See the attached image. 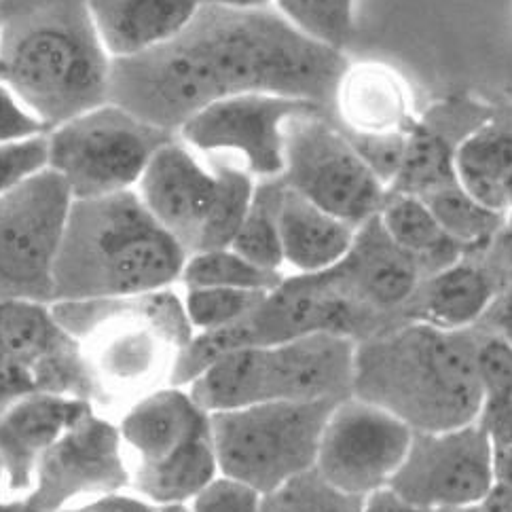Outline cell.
Here are the masks:
<instances>
[{
	"instance_id": "28",
	"label": "cell",
	"mask_w": 512,
	"mask_h": 512,
	"mask_svg": "<svg viewBox=\"0 0 512 512\" xmlns=\"http://www.w3.org/2000/svg\"><path fill=\"white\" fill-rule=\"evenodd\" d=\"M284 185L280 178H265L254 187L252 206L242 229L237 231L231 248L252 265L280 271L284 265L282 240L278 227V204Z\"/></svg>"
},
{
	"instance_id": "6",
	"label": "cell",
	"mask_w": 512,
	"mask_h": 512,
	"mask_svg": "<svg viewBox=\"0 0 512 512\" xmlns=\"http://www.w3.org/2000/svg\"><path fill=\"white\" fill-rule=\"evenodd\" d=\"M130 489L166 506H187L218 479L210 413L187 388H157L117 419Z\"/></svg>"
},
{
	"instance_id": "48",
	"label": "cell",
	"mask_w": 512,
	"mask_h": 512,
	"mask_svg": "<svg viewBox=\"0 0 512 512\" xmlns=\"http://www.w3.org/2000/svg\"><path fill=\"white\" fill-rule=\"evenodd\" d=\"M9 498V489H7V477H5V468L0 464V502Z\"/></svg>"
},
{
	"instance_id": "20",
	"label": "cell",
	"mask_w": 512,
	"mask_h": 512,
	"mask_svg": "<svg viewBox=\"0 0 512 512\" xmlns=\"http://www.w3.org/2000/svg\"><path fill=\"white\" fill-rule=\"evenodd\" d=\"M94 407L89 400L53 392H36L0 407V464L9 498L26 496L41 457Z\"/></svg>"
},
{
	"instance_id": "9",
	"label": "cell",
	"mask_w": 512,
	"mask_h": 512,
	"mask_svg": "<svg viewBox=\"0 0 512 512\" xmlns=\"http://www.w3.org/2000/svg\"><path fill=\"white\" fill-rule=\"evenodd\" d=\"M282 185L339 221L362 227L386 204L388 187L362 161L333 113H309L284 125Z\"/></svg>"
},
{
	"instance_id": "22",
	"label": "cell",
	"mask_w": 512,
	"mask_h": 512,
	"mask_svg": "<svg viewBox=\"0 0 512 512\" xmlns=\"http://www.w3.org/2000/svg\"><path fill=\"white\" fill-rule=\"evenodd\" d=\"M87 5L108 58L123 60L172 41L204 0H87Z\"/></svg>"
},
{
	"instance_id": "44",
	"label": "cell",
	"mask_w": 512,
	"mask_h": 512,
	"mask_svg": "<svg viewBox=\"0 0 512 512\" xmlns=\"http://www.w3.org/2000/svg\"><path fill=\"white\" fill-rule=\"evenodd\" d=\"M483 504V512H512V491L504 485L491 487L487 496L483 498Z\"/></svg>"
},
{
	"instance_id": "45",
	"label": "cell",
	"mask_w": 512,
	"mask_h": 512,
	"mask_svg": "<svg viewBox=\"0 0 512 512\" xmlns=\"http://www.w3.org/2000/svg\"><path fill=\"white\" fill-rule=\"evenodd\" d=\"M493 244H498L500 261L512 273V227H508V223H506V227L496 237H493Z\"/></svg>"
},
{
	"instance_id": "18",
	"label": "cell",
	"mask_w": 512,
	"mask_h": 512,
	"mask_svg": "<svg viewBox=\"0 0 512 512\" xmlns=\"http://www.w3.org/2000/svg\"><path fill=\"white\" fill-rule=\"evenodd\" d=\"M341 295L369 312L407 305L422 284V267L381 227L379 216L356 229L354 244L335 267L322 271Z\"/></svg>"
},
{
	"instance_id": "4",
	"label": "cell",
	"mask_w": 512,
	"mask_h": 512,
	"mask_svg": "<svg viewBox=\"0 0 512 512\" xmlns=\"http://www.w3.org/2000/svg\"><path fill=\"white\" fill-rule=\"evenodd\" d=\"M472 347L460 333L415 322L356 345L354 386L411 430L447 432L474 424L485 396Z\"/></svg>"
},
{
	"instance_id": "24",
	"label": "cell",
	"mask_w": 512,
	"mask_h": 512,
	"mask_svg": "<svg viewBox=\"0 0 512 512\" xmlns=\"http://www.w3.org/2000/svg\"><path fill=\"white\" fill-rule=\"evenodd\" d=\"M498 295V280L489 269L470 261H457L432 273L415 295L417 320L438 328L460 331L489 312Z\"/></svg>"
},
{
	"instance_id": "8",
	"label": "cell",
	"mask_w": 512,
	"mask_h": 512,
	"mask_svg": "<svg viewBox=\"0 0 512 512\" xmlns=\"http://www.w3.org/2000/svg\"><path fill=\"white\" fill-rule=\"evenodd\" d=\"M49 170L62 176L75 199L130 191L153 155L174 138L121 106L104 102L53 127Z\"/></svg>"
},
{
	"instance_id": "11",
	"label": "cell",
	"mask_w": 512,
	"mask_h": 512,
	"mask_svg": "<svg viewBox=\"0 0 512 512\" xmlns=\"http://www.w3.org/2000/svg\"><path fill=\"white\" fill-rule=\"evenodd\" d=\"M413 430L367 400H339L326 419L316 472L335 489L369 498L388 487L413 443Z\"/></svg>"
},
{
	"instance_id": "17",
	"label": "cell",
	"mask_w": 512,
	"mask_h": 512,
	"mask_svg": "<svg viewBox=\"0 0 512 512\" xmlns=\"http://www.w3.org/2000/svg\"><path fill=\"white\" fill-rule=\"evenodd\" d=\"M496 111L498 106L457 94L432 104L424 115H417V123L407 138L405 161L388 193L422 197L457 182V149Z\"/></svg>"
},
{
	"instance_id": "38",
	"label": "cell",
	"mask_w": 512,
	"mask_h": 512,
	"mask_svg": "<svg viewBox=\"0 0 512 512\" xmlns=\"http://www.w3.org/2000/svg\"><path fill=\"white\" fill-rule=\"evenodd\" d=\"M43 134H49V127L28 111L5 83H0V144Z\"/></svg>"
},
{
	"instance_id": "14",
	"label": "cell",
	"mask_w": 512,
	"mask_h": 512,
	"mask_svg": "<svg viewBox=\"0 0 512 512\" xmlns=\"http://www.w3.org/2000/svg\"><path fill=\"white\" fill-rule=\"evenodd\" d=\"M322 111L326 108L307 100L240 94L206 106L178 132L195 149L237 151L244 155L250 174L278 178L284 170V125Z\"/></svg>"
},
{
	"instance_id": "34",
	"label": "cell",
	"mask_w": 512,
	"mask_h": 512,
	"mask_svg": "<svg viewBox=\"0 0 512 512\" xmlns=\"http://www.w3.org/2000/svg\"><path fill=\"white\" fill-rule=\"evenodd\" d=\"M49 168L47 134L0 144V197Z\"/></svg>"
},
{
	"instance_id": "39",
	"label": "cell",
	"mask_w": 512,
	"mask_h": 512,
	"mask_svg": "<svg viewBox=\"0 0 512 512\" xmlns=\"http://www.w3.org/2000/svg\"><path fill=\"white\" fill-rule=\"evenodd\" d=\"M36 392H45L39 371L22 360L0 354V407Z\"/></svg>"
},
{
	"instance_id": "40",
	"label": "cell",
	"mask_w": 512,
	"mask_h": 512,
	"mask_svg": "<svg viewBox=\"0 0 512 512\" xmlns=\"http://www.w3.org/2000/svg\"><path fill=\"white\" fill-rule=\"evenodd\" d=\"M60 512H161V508L132 489L108 491Z\"/></svg>"
},
{
	"instance_id": "36",
	"label": "cell",
	"mask_w": 512,
	"mask_h": 512,
	"mask_svg": "<svg viewBox=\"0 0 512 512\" xmlns=\"http://www.w3.org/2000/svg\"><path fill=\"white\" fill-rule=\"evenodd\" d=\"M477 375L487 405L512 398V343L504 337H491L483 341L477 352Z\"/></svg>"
},
{
	"instance_id": "33",
	"label": "cell",
	"mask_w": 512,
	"mask_h": 512,
	"mask_svg": "<svg viewBox=\"0 0 512 512\" xmlns=\"http://www.w3.org/2000/svg\"><path fill=\"white\" fill-rule=\"evenodd\" d=\"M265 297V290L187 288V297L182 299V305H185L193 331L206 333L246 318Z\"/></svg>"
},
{
	"instance_id": "13",
	"label": "cell",
	"mask_w": 512,
	"mask_h": 512,
	"mask_svg": "<svg viewBox=\"0 0 512 512\" xmlns=\"http://www.w3.org/2000/svg\"><path fill=\"white\" fill-rule=\"evenodd\" d=\"M119 489H130L119 428L94 407L41 457L24 500L41 512H60Z\"/></svg>"
},
{
	"instance_id": "10",
	"label": "cell",
	"mask_w": 512,
	"mask_h": 512,
	"mask_svg": "<svg viewBox=\"0 0 512 512\" xmlns=\"http://www.w3.org/2000/svg\"><path fill=\"white\" fill-rule=\"evenodd\" d=\"M72 199L49 168L0 197V301L53 303V269Z\"/></svg>"
},
{
	"instance_id": "53",
	"label": "cell",
	"mask_w": 512,
	"mask_h": 512,
	"mask_svg": "<svg viewBox=\"0 0 512 512\" xmlns=\"http://www.w3.org/2000/svg\"><path fill=\"white\" fill-rule=\"evenodd\" d=\"M508 227H512V210L508 212Z\"/></svg>"
},
{
	"instance_id": "50",
	"label": "cell",
	"mask_w": 512,
	"mask_h": 512,
	"mask_svg": "<svg viewBox=\"0 0 512 512\" xmlns=\"http://www.w3.org/2000/svg\"><path fill=\"white\" fill-rule=\"evenodd\" d=\"M161 512H189V508L187 506H166V508H161Z\"/></svg>"
},
{
	"instance_id": "21",
	"label": "cell",
	"mask_w": 512,
	"mask_h": 512,
	"mask_svg": "<svg viewBox=\"0 0 512 512\" xmlns=\"http://www.w3.org/2000/svg\"><path fill=\"white\" fill-rule=\"evenodd\" d=\"M333 119L354 134H411L417 123L409 85L383 62L345 68L335 91Z\"/></svg>"
},
{
	"instance_id": "37",
	"label": "cell",
	"mask_w": 512,
	"mask_h": 512,
	"mask_svg": "<svg viewBox=\"0 0 512 512\" xmlns=\"http://www.w3.org/2000/svg\"><path fill=\"white\" fill-rule=\"evenodd\" d=\"M261 493L218 477L193 498L189 512H259Z\"/></svg>"
},
{
	"instance_id": "5",
	"label": "cell",
	"mask_w": 512,
	"mask_h": 512,
	"mask_svg": "<svg viewBox=\"0 0 512 512\" xmlns=\"http://www.w3.org/2000/svg\"><path fill=\"white\" fill-rule=\"evenodd\" d=\"M53 316L79 341L100 396V411L157 390L178 352L193 339L185 305L170 288L136 297L51 303ZM130 402V405H132Z\"/></svg>"
},
{
	"instance_id": "25",
	"label": "cell",
	"mask_w": 512,
	"mask_h": 512,
	"mask_svg": "<svg viewBox=\"0 0 512 512\" xmlns=\"http://www.w3.org/2000/svg\"><path fill=\"white\" fill-rule=\"evenodd\" d=\"M512 172V106L498 108L487 123L472 132L455 157L457 182L483 206L506 212L504 182Z\"/></svg>"
},
{
	"instance_id": "51",
	"label": "cell",
	"mask_w": 512,
	"mask_h": 512,
	"mask_svg": "<svg viewBox=\"0 0 512 512\" xmlns=\"http://www.w3.org/2000/svg\"><path fill=\"white\" fill-rule=\"evenodd\" d=\"M457 512H477V510H472V506H470V508H457Z\"/></svg>"
},
{
	"instance_id": "35",
	"label": "cell",
	"mask_w": 512,
	"mask_h": 512,
	"mask_svg": "<svg viewBox=\"0 0 512 512\" xmlns=\"http://www.w3.org/2000/svg\"><path fill=\"white\" fill-rule=\"evenodd\" d=\"M341 132L350 140L362 161L367 163L383 185L390 189L402 168V161H405L409 134H354L345 130Z\"/></svg>"
},
{
	"instance_id": "12",
	"label": "cell",
	"mask_w": 512,
	"mask_h": 512,
	"mask_svg": "<svg viewBox=\"0 0 512 512\" xmlns=\"http://www.w3.org/2000/svg\"><path fill=\"white\" fill-rule=\"evenodd\" d=\"M493 487V443L470 424L447 432H419L388 489L411 510L470 508Z\"/></svg>"
},
{
	"instance_id": "52",
	"label": "cell",
	"mask_w": 512,
	"mask_h": 512,
	"mask_svg": "<svg viewBox=\"0 0 512 512\" xmlns=\"http://www.w3.org/2000/svg\"><path fill=\"white\" fill-rule=\"evenodd\" d=\"M0 22H3V0H0Z\"/></svg>"
},
{
	"instance_id": "23",
	"label": "cell",
	"mask_w": 512,
	"mask_h": 512,
	"mask_svg": "<svg viewBox=\"0 0 512 512\" xmlns=\"http://www.w3.org/2000/svg\"><path fill=\"white\" fill-rule=\"evenodd\" d=\"M278 227L284 265L297 269L301 276H314L341 263L356 237L352 225L288 187L280 195Z\"/></svg>"
},
{
	"instance_id": "3",
	"label": "cell",
	"mask_w": 512,
	"mask_h": 512,
	"mask_svg": "<svg viewBox=\"0 0 512 512\" xmlns=\"http://www.w3.org/2000/svg\"><path fill=\"white\" fill-rule=\"evenodd\" d=\"M187 256L134 189L72 199L53 269V303L166 290L180 280Z\"/></svg>"
},
{
	"instance_id": "16",
	"label": "cell",
	"mask_w": 512,
	"mask_h": 512,
	"mask_svg": "<svg viewBox=\"0 0 512 512\" xmlns=\"http://www.w3.org/2000/svg\"><path fill=\"white\" fill-rule=\"evenodd\" d=\"M0 354L39 371L45 392L83 398L100 409L79 341L64 331L49 303L0 301Z\"/></svg>"
},
{
	"instance_id": "30",
	"label": "cell",
	"mask_w": 512,
	"mask_h": 512,
	"mask_svg": "<svg viewBox=\"0 0 512 512\" xmlns=\"http://www.w3.org/2000/svg\"><path fill=\"white\" fill-rule=\"evenodd\" d=\"M180 280L187 288H246L269 292L278 288L284 278L280 271L252 265L233 248H218L191 252Z\"/></svg>"
},
{
	"instance_id": "32",
	"label": "cell",
	"mask_w": 512,
	"mask_h": 512,
	"mask_svg": "<svg viewBox=\"0 0 512 512\" xmlns=\"http://www.w3.org/2000/svg\"><path fill=\"white\" fill-rule=\"evenodd\" d=\"M364 504L367 498L335 489L312 468L263 493L259 512H362Z\"/></svg>"
},
{
	"instance_id": "2",
	"label": "cell",
	"mask_w": 512,
	"mask_h": 512,
	"mask_svg": "<svg viewBox=\"0 0 512 512\" xmlns=\"http://www.w3.org/2000/svg\"><path fill=\"white\" fill-rule=\"evenodd\" d=\"M108 77L87 0H3L0 83L49 130L104 104Z\"/></svg>"
},
{
	"instance_id": "27",
	"label": "cell",
	"mask_w": 512,
	"mask_h": 512,
	"mask_svg": "<svg viewBox=\"0 0 512 512\" xmlns=\"http://www.w3.org/2000/svg\"><path fill=\"white\" fill-rule=\"evenodd\" d=\"M443 231L466 250L489 246L508 223V214L491 210L474 199L460 182L422 195Z\"/></svg>"
},
{
	"instance_id": "41",
	"label": "cell",
	"mask_w": 512,
	"mask_h": 512,
	"mask_svg": "<svg viewBox=\"0 0 512 512\" xmlns=\"http://www.w3.org/2000/svg\"><path fill=\"white\" fill-rule=\"evenodd\" d=\"M487 415V434L493 447H512V398L491 402Z\"/></svg>"
},
{
	"instance_id": "7",
	"label": "cell",
	"mask_w": 512,
	"mask_h": 512,
	"mask_svg": "<svg viewBox=\"0 0 512 512\" xmlns=\"http://www.w3.org/2000/svg\"><path fill=\"white\" fill-rule=\"evenodd\" d=\"M339 400H273L210 413L218 477L263 496L316 468L326 419Z\"/></svg>"
},
{
	"instance_id": "1",
	"label": "cell",
	"mask_w": 512,
	"mask_h": 512,
	"mask_svg": "<svg viewBox=\"0 0 512 512\" xmlns=\"http://www.w3.org/2000/svg\"><path fill=\"white\" fill-rule=\"evenodd\" d=\"M347 66L343 51L309 39L278 11L204 5L172 41L111 60L106 102L172 134L240 94L307 100L333 113Z\"/></svg>"
},
{
	"instance_id": "26",
	"label": "cell",
	"mask_w": 512,
	"mask_h": 512,
	"mask_svg": "<svg viewBox=\"0 0 512 512\" xmlns=\"http://www.w3.org/2000/svg\"><path fill=\"white\" fill-rule=\"evenodd\" d=\"M377 216L392 240L415 256L426 276L457 263L466 252L462 244L451 240L438 225L422 197L388 193L386 204Z\"/></svg>"
},
{
	"instance_id": "46",
	"label": "cell",
	"mask_w": 512,
	"mask_h": 512,
	"mask_svg": "<svg viewBox=\"0 0 512 512\" xmlns=\"http://www.w3.org/2000/svg\"><path fill=\"white\" fill-rule=\"evenodd\" d=\"M273 0H204V5H216L227 9H269Z\"/></svg>"
},
{
	"instance_id": "29",
	"label": "cell",
	"mask_w": 512,
	"mask_h": 512,
	"mask_svg": "<svg viewBox=\"0 0 512 512\" xmlns=\"http://www.w3.org/2000/svg\"><path fill=\"white\" fill-rule=\"evenodd\" d=\"M216 193L201 229L195 252L231 248L252 206L254 182L250 172L233 166H216Z\"/></svg>"
},
{
	"instance_id": "43",
	"label": "cell",
	"mask_w": 512,
	"mask_h": 512,
	"mask_svg": "<svg viewBox=\"0 0 512 512\" xmlns=\"http://www.w3.org/2000/svg\"><path fill=\"white\" fill-rule=\"evenodd\" d=\"M493 481L512 491V447H493Z\"/></svg>"
},
{
	"instance_id": "15",
	"label": "cell",
	"mask_w": 512,
	"mask_h": 512,
	"mask_svg": "<svg viewBox=\"0 0 512 512\" xmlns=\"http://www.w3.org/2000/svg\"><path fill=\"white\" fill-rule=\"evenodd\" d=\"M350 335L314 333L254 347L256 405L273 400L339 398L354 381Z\"/></svg>"
},
{
	"instance_id": "19",
	"label": "cell",
	"mask_w": 512,
	"mask_h": 512,
	"mask_svg": "<svg viewBox=\"0 0 512 512\" xmlns=\"http://www.w3.org/2000/svg\"><path fill=\"white\" fill-rule=\"evenodd\" d=\"M136 187L155 221L189 254L195 252L216 193L214 170H206L185 144L172 140L153 155Z\"/></svg>"
},
{
	"instance_id": "42",
	"label": "cell",
	"mask_w": 512,
	"mask_h": 512,
	"mask_svg": "<svg viewBox=\"0 0 512 512\" xmlns=\"http://www.w3.org/2000/svg\"><path fill=\"white\" fill-rule=\"evenodd\" d=\"M489 312H493V320H496V324L502 328V337L512 343V273H510V282L506 284L498 301L491 303Z\"/></svg>"
},
{
	"instance_id": "49",
	"label": "cell",
	"mask_w": 512,
	"mask_h": 512,
	"mask_svg": "<svg viewBox=\"0 0 512 512\" xmlns=\"http://www.w3.org/2000/svg\"><path fill=\"white\" fill-rule=\"evenodd\" d=\"M504 193H506V204H508V212L512 210V172L508 174L506 182H504Z\"/></svg>"
},
{
	"instance_id": "31",
	"label": "cell",
	"mask_w": 512,
	"mask_h": 512,
	"mask_svg": "<svg viewBox=\"0 0 512 512\" xmlns=\"http://www.w3.org/2000/svg\"><path fill=\"white\" fill-rule=\"evenodd\" d=\"M286 20L326 47L343 51L356 34V0H273Z\"/></svg>"
},
{
	"instance_id": "47",
	"label": "cell",
	"mask_w": 512,
	"mask_h": 512,
	"mask_svg": "<svg viewBox=\"0 0 512 512\" xmlns=\"http://www.w3.org/2000/svg\"><path fill=\"white\" fill-rule=\"evenodd\" d=\"M0 512H41L32 508L24 498H7L0 502Z\"/></svg>"
}]
</instances>
